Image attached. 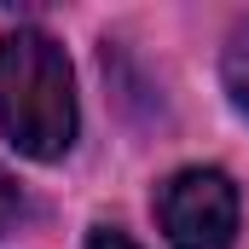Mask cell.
Returning a JSON list of instances; mask_svg holds the SVG:
<instances>
[{"instance_id":"cell-1","label":"cell","mask_w":249,"mask_h":249,"mask_svg":"<svg viewBox=\"0 0 249 249\" xmlns=\"http://www.w3.org/2000/svg\"><path fill=\"white\" fill-rule=\"evenodd\" d=\"M0 133L35 157L53 162L75 139V81L70 58L53 35L41 29H18L0 35Z\"/></svg>"},{"instance_id":"cell-2","label":"cell","mask_w":249,"mask_h":249,"mask_svg":"<svg viewBox=\"0 0 249 249\" xmlns=\"http://www.w3.org/2000/svg\"><path fill=\"white\" fill-rule=\"evenodd\" d=\"M157 220L174 238V249H232L238 191L220 168H186L157 191Z\"/></svg>"},{"instance_id":"cell-3","label":"cell","mask_w":249,"mask_h":249,"mask_svg":"<svg viewBox=\"0 0 249 249\" xmlns=\"http://www.w3.org/2000/svg\"><path fill=\"white\" fill-rule=\"evenodd\" d=\"M226 87H232V99L249 110V23L232 35V53H226Z\"/></svg>"},{"instance_id":"cell-4","label":"cell","mask_w":249,"mask_h":249,"mask_svg":"<svg viewBox=\"0 0 249 249\" xmlns=\"http://www.w3.org/2000/svg\"><path fill=\"white\" fill-rule=\"evenodd\" d=\"M18 209H23V197H18V180H12V174L0 168V232H6L12 220H18Z\"/></svg>"},{"instance_id":"cell-5","label":"cell","mask_w":249,"mask_h":249,"mask_svg":"<svg viewBox=\"0 0 249 249\" xmlns=\"http://www.w3.org/2000/svg\"><path fill=\"white\" fill-rule=\"evenodd\" d=\"M87 249H139L133 238H122V232H93L87 238Z\"/></svg>"}]
</instances>
